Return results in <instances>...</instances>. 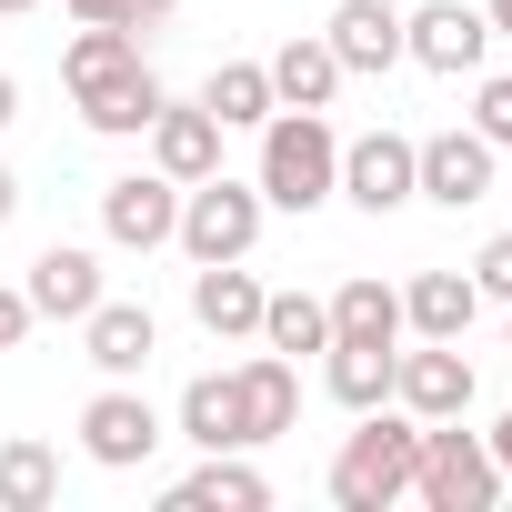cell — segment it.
Here are the masks:
<instances>
[{"label":"cell","mask_w":512,"mask_h":512,"mask_svg":"<svg viewBox=\"0 0 512 512\" xmlns=\"http://www.w3.org/2000/svg\"><path fill=\"white\" fill-rule=\"evenodd\" d=\"M412 462H422V422L372 402L362 432H352L342 462H332V502H342V512H392V502L412 492Z\"/></svg>","instance_id":"cell-1"},{"label":"cell","mask_w":512,"mask_h":512,"mask_svg":"<svg viewBox=\"0 0 512 512\" xmlns=\"http://www.w3.org/2000/svg\"><path fill=\"white\" fill-rule=\"evenodd\" d=\"M342 181V141L322 111H272L262 121V201L272 211H322Z\"/></svg>","instance_id":"cell-2"},{"label":"cell","mask_w":512,"mask_h":512,"mask_svg":"<svg viewBox=\"0 0 512 512\" xmlns=\"http://www.w3.org/2000/svg\"><path fill=\"white\" fill-rule=\"evenodd\" d=\"M412 492H422L432 512H492V502H502V462H492V442H472L462 412H452V422H422Z\"/></svg>","instance_id":"cell-3"},{"label":"cell","mask_w":512,"mask_h":512,"mask_svg":"<svg viewBox=\"0 0 512 512\" xmlns=\"http://www.w3.org/2000/svg\"><path fill=\"white\" fill-rule=\"evenodd\" d=\"M171 241L191 251V262H241V251L262 241V181H231V171L191 181V191H181V221H171Z\"/></svg>","instance_id":"cell-4"},{"label":"cell","mask_w":512,"mask_h":512,"mask_svg":"<svg viewBox=\"0 0 512 512\" xmlns=\"http://www.w3.org/2000/svg\"><path fill=\"white\" fill-rule=\"evenodd\" d=\"M412 191L442 201V211L492 201V141H482V131H432V141H412Z\"/></svg>","instance_id":"cell-5"},{"label":"cell","mask_w":512,"mask_h":512,"mask_svg":"<svg viewBox=\"0 0 512 512\" xmlns=\"http://www.w3.org/2000/svg\"><path fill=\"white\" fill-rule=\"evenodd\" d=\"M392 402H402L412 422H452V412H472V362H462V342L392 352Z\"/></svg>","instance_id":"cell-6"},{"label":"cell","mask_w":512,"mask_h":512,"mask_svg":"<svg viewBox=\"0 0 512 512\" xmlns=\"http://www.w3.org/2000/svg\"><path fill=\"white\" fill-rule=\"evenodd\" d=\"M171 221H181V181H171V171H131V181L101 191V231H111L121 251H161Z\"/></svg>","instance_id":"cell-7"},{"label":"cell","mask_w":512,"mask_h":512,"mask_svg":"<svg viewBox=\"0 0 512 512\" xmlns=\"http://www.w3.org/2000/svg\"><path fill=\"white\" fill-rule=\"evenodd\" d=\"M231 422H241V442H282V432L302 422V372H292L282 352L241 362V372H231Z\"/></svg>","instance_id":"cell-8"},{"label":"cell","mask_w":512,"mask_h":512,"mask_svg":"<svg viewBox=\"0 0 512 512\" xmlns=\"http://www.w3.org/2000/svg\"><path fill=\"white\" fill-rule=\"evenodd\" d=\"M332 191H342V201H362L372 221H382V211H402V201H412V141H402V131H362V141L342 151V181H332Z\"/></svg>","instance_id":"cell-9"},{"label":"cell","mask_w":512,"mask_h":512,"mask_svg":"<svg viewBox=\"0 0 512 512\" xmlns=\"http://www.w3.org/2000/svg\"><path fill=\"white\" fill-rule=\"evenodd\" d=\"M402 51H412L422 71H482L492 21H482V11H462V0H432V11H412V21H402Z\"/></svg>","instance_id":"cell-10"},{"label":"cell","mask_w":512,"mask_h":512,"mask_svg":"<svg viewBox=\"0 0 512 512\" xmlns=\"http://www.w3.org/2000/svg\"><path fill=\"white\" fill-rule=\"evenodd\" d=\"M151 442H161V412H151L141 392H101V402L81 412V452H91V462H111V472H141V462H151Z\"/></svg>","instance_id":"cell-11"},{"label":"cell","mask_w":512,"mask_h":512,"mask_svg":"<svg viewBox=\"0 0 512 512\" xmlns=\"http://www.w3.org/2000/svg\"><path fill=\"white\" fill-rule=\"evenodd\" d=\"M61 81H71V101H101V91L141 81V31H121V21H81V41L61 51Z\"/></svg>","instance_id":"cell-12"},{"label":"cell","mask_w":512,"mask_h":512,"mask_svg":"<svg viewBox=\"0 0 512 512\" xmlns=\"http://www.w3.org/2000/svg\"><path fill=\"white\" fill-rule=\"evenodd\" d=\"M151 161H161L181 191L211 181V171H221V121H211L201 101H161V111H151Z\"/></svg>","instance_id":"cell-13"},{"label":"cell","mask_w":512,"mask_h":512,"mask_svg":"<svg viewBox=\"0 0 512 512\" xmlns=\"http://www.w3.org/2000/svg\"><path fill=\"white\" fill-rule=\"evenodd\" d=\"M91 302H101V262L81 241H51L41 262H31V312L41 322H91Z\"/></svg>","instance_id":"cell-14"},{"label":"cell","mask_w":512,"mask_h":512,"mask_svg":"<svg viewBox=\"0 0 512 512\" xmlns=\"http://www.w3.org/2000/svg\"><path fill=\"white\" fill-rule=\"evenodd\" d=\"M81 352H91L111 382H131V372L161 352V322H151L141 302H91V322H81Z\"/></svg>","instance_id":"cell-15"},{"label":"cell","mask_w":512,"mask_h":512,"mask_svg":"<svg viewBox=\"0 0 512 512\" xmlns=\"http://www.w3.org/2000/svg\"><path fill=\"white\" fill-rule=\"evenodd\" d=\"M191 312L211 342H241V332H262V282H251L241 262H201L191 272Z\"/></svg>","instance_id":"cell-16"},{"label":"cell","mask_w":512,"mask_h":512,"mask_svg":"<svg viewBox=\"0 0 512 512\" xmlns=\"http://www.w3.org/2000/svg\"><path fill=\"white\" fill-rule=\"evenodd\" d=\"M322 41H332L342 71H392L402 61V11H392V0H342Z\"/></svg>","instance_id":"cell-17"},{"label":"cell","mask_w":512,"mask_h":512,"mask_svg":"<svg viewBox=\"0 0 512 512\" xmlns=\"http://www.w3.org/2000/svg\"><path fill=\"white\" fill-rule=\"evenodd\" d=\"M262 71H272V101H282V111H322V101L342 91V61H332V41H312V31L282 41Z\"/></svg>","instance_id":"cell-18"},{"label":"cell","mask_w":512,"mask_h":512,"mask_svg":"<svg viewBox=\"0 0 512 512\" xmlns=\"http://www.w3.org/2000/svg\"><path fill=\"white\" fill-rule=\"evenodd\" d=\"M472 312H482V292H472L462 272H422V282L402 292V322H412L422 342H462V332H472Z\"/></svg>","instance_id":"cell-19"},{"label":"cell","mask_w":512,"mask_h":512,"mask_svg":"<svg viewBox=\"0 0 512 512\" xmlns=\"http://www.w3.org/2000/svg\"><path fill=\"white\" fill-rule=\"evenodd\" d=\"M322 312H332V342H372V352L402 342V292H382V282H342Z\"/></svg>","instance_id":"cell-20"},{"label":"cell","mask_w":512,"mask_h":512,"mask_svg":"<svg viewBox=\"0 0 512 512\" xmlns=\"http://www.w3.org/2000/svg\"><path fill=\"white\" fill-rule=\"evenodd\" d=\"M201 111H211L221 131H251V121H272L282 101H272V71H262V61H221V71L201 81Z\"/></svg>","instance_id":"cell-21"},{"label":"cell","mask_w":512,"mask_h":512,"mask_svg":"<svg viewBox=\"0 0 512 512\" xmlns=\"http://www.w3.org/2000/svg\"><path fill=\"white\" fill-rule=\"evenodd\" d=\"M171 502H181V512H262V502H272V482L251 472V462H221V452H211Z\"/></svg>","instance_id":"cell-22"},{"label":"cell","mask_w":512,"mask_h":512,"mask_svg":"<svg viewBox=\"0 0 512 512\" xmlns=\"http://www.w3.org/2000/svg\"><path fill=\"white\" fill-rule=\"evenodd\" d=\"M51 492H61L51 442H0V512H51Z\"/></svg>","instance_id":"cell-23"},{"label":"cell","mask_w":512,"mask_h":512,"mask_svg":"<svg viewBox=\"0 0 512 512\" xmlns=\"http://www.w3.org/2000/svg\"><path fill=\"white\" fill-rule=\"evenodd\" d=\"M262 342L292 362V352H332V312L312 292H262Z\"/></svg>","instance_id":"cell-24"},{"label":"cell","mask_w":512,"mask_h":512,"mask_svg":"<svg viewBox=\"0 0 512 512\" xmlns=\"http://www.w3.org/2000/svg\"><path fill=\"white\" fill-rule=\"evenodd\" d=\"M322 382H332L342 412H372V402H392V352H372V342H332Z\"/></svg>","instance_id":"cell-25"},{"label":"cell","mask_w":512,"mask_h":512,"mask_svg":"<svg viewBox=\"0 0 512 512\" xmlns=\"http://www.w3.org/2000/svg\"><path fill=\"white\" fill-rule=\"evenodd\" d=\"M181 432H191L201 452H241V422H231V372H201V382L181 392Z\"/></svg>","instance_id":"cell-26"},{"label":"cell","mask_w":512,"mask_h":512,"mask_svg":"<svg viewBox=\"0 0 512 512\" xmlns=\"http://www.w3.org/2000/svg\"><path fill=\"white\" fill-rule=\"evenodd\" d=\"M151 111H161V81H151V71H141V81H121V91H101V101H81V121H91V131H111V141L151 131Z\"/></svg>","instance_id":"cell-27"},{"label":"cell","mask_w":512,"mask_h":512,"mask_svg":"<svg viewBox=\"0 0 512 512\" xmlns=\"http://www.w3.org/2000/svg\"><path fill=\"white\" fill-rule=\"evenodd\" d=\"M71 21H121V31H151V21H171V0H71Z\"/></svg>","instance_id":"cell-28"},{"label":"cell","mask_w":512,"mask_h":512,"mask_svg":"<svg viewBox=\"0 0 512 512\" xmlns=\"http://www.w3.org/2000/svg\"><path fill=\"white\" fill-rule=\"evenodd\" d=\"M472 292L512 302V231H502V241H482V262H472Z\"/></svg>","instance_id":"cell-29"},{"label":"cell","mask_w":512,"mask_h":512,"mask_svg":"<svg viewBox=\"0 0 512 512\" xmlns=\"http://www.w3.org/2000/svg\"><path fill=\"white\" fill-rule=\"evenodd\" d=\"M472 131H482L492 151L512 141V81H482V111H472Z\"/></svg>","instance_id":"cell-30"},{"label":"cell","mask_w":512,"mask_h":512,"mask_svg":"<svg viewBox=\"0 0 512 512\" xmlns=\"http://www.w3.org/2000/svg\"><path fill=\"white\" fill-rule=\"evenodd\" d=\"M41 312H31V292H0V352H21V332H31Z\"/></svg>","instance_id":"cell-31"},{"label":"cell","mask_w":512,"mask_h":512,"mask_svg":"<svg viewBox=\"0 0 512 512\" xmlns=\"http://www.w3.org/2000/svg\"><path fill=\"white\" fill-rule=\"evenodd\" d=\"M492 462H502V482H512V412L492 422Z\"/></svg>","instance_id":"cell-32"},{"label":"cell","mask_w":512,"mask_h":512,"mask_svg":"<svg viewBox=\"0 0 512 512\" xmlns=\"http://www.w3.org/2000/svg\"><path fill=\"white\" fill-rule=\"evenodd\" d=\"M11 121H21V81H11V71H0V131H11Z\"/></svg>","instance_id":"cell-33"},{"label":"cell","mask_w":512,"mask_h":512,"mask_svg":"<svg viewBox=\"0 0 512 512\" xmlns=\"http://www.w3.org/2000/svg\"><path fill=\"white\" fill-rule=\"evenodd\" d=\"M11 211H21V181H11V171H0V221H11Z\"/></svg>","instance_id":"cell-34"},{"label":"cell","mask_w":512,"mask_h":512,"mask_svg":"<svg viewBox=\"0 0 512 512\" xmlns=\"http://www.w3.org/2000/svg\"><path fill=\"white\" fill-rule=\"evenodd\" d=\"M482 21H492V31H512V0H492V11H482Z\"/></svg>","instance_id":"cell-35"},{"label":"cell","mask_w":512,"mask_h":512,"mask_svg":"<svg viewBox=\"0 0 512 512\" xmlns=\"http://www.w3.org/2000/svg\"><path fill=\"white\" fill-rule=\"evenodd\" d=\"M0 11H41V0H0Z\"/></svg>","instance_id":"cell-36"}]
</instances>
